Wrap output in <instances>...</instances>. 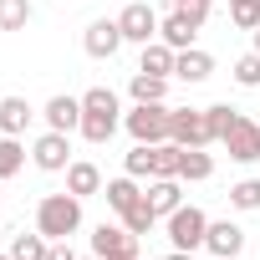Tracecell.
I'll use <instances>...</instances> for the list:
<instances>
[{
  "instance_id": "cell-12",
  "label": "cell",
  "mask_w": 260,
  "mask_h": 260,
  "mask_svg": "<svg viewBox=\"0 0 260 260\" xmlns=\"http://www.w3.org/2000/svg\"><path fill=\"white\" fill-rule=\"evenodd\" d=\"M204 250L219 255V260H235L245 250V230L235 219H209V235H204Z\"/></svg>"
},
{
  "instance_id": "cell-38",
  "label": "cell",
  "mask_w": 260,
  "mask_h": 260,
  "mask_svg": "<svg viewBox=\"0 0 260 260\" xmlns=\"http://www.w3.org/2000/svg\"><path fill=\"white\" fill-rule=\"evenodd\" d=\"M87 260H102V255H87Z\"/></svg>"
},
{
  "instance_id": "cell-2",
  "label": "cell",
  "mask_w": 260,
  "mask_h": 260,
  "mask_svg": "<svg viewBox=\"0 0 260 260\" xmlns=\"http://www.w3.org/2000/svg\"><path fill=\"white\" fill-rule=\"evenodd\" d=\"M122 127L133 133V143H169V107L164 102H133V112H122Z\"/></svg>"
},
{
  "instance_id": "cell-28",
  "label": "cell",
  "mask_w": 260,
  "mask_h": 260,
  "mask_svg": "<svg viewBox=\"0 0 260 260\" xmlns=\"http://www.w3.org/2000/svg\"><path fill=\"white\" fill-rule=\"evenodd\" d=\"M46 250H51V240H46L41 230H36V235H16V240H11V255H16V260H46Z\"/></svg>"
},
{
  "instance_id": "cell-7",
  "label": "cell",
  "mask_w": 260,
  "mask_h": 260,
  "mask_svg": "<svg viewBox=\"0 0 260 260\" xmlns=\"http://www.w3.org/2000/svg\"><path fill=\"white\" fill-rule=\"evenodd\" d=\"M31 164H36L41 174H67V164H72V133L46 127V133L31 143Z\"/></svg>"
},
{
  "instance_id": "cell-11",
  "label": "cell",
  "mask_w": 260,
  "mask_h": 260,
  "mask_svg": "<svg viewBox=\"0 0 260 260\" xmlns=\"http://www.w3.org/2000/svg\"><path fill=\"white\" fill-rule=\"evenodd\" d=\"M117 127H122V112H112V107H82V127H77V133L92 148H102V143H112Z\"/></svg>"
},
{
  "instance_id": "cell-5",
  "label": "cell",
  "mask_w": 260,
  "mask_h": 260,
  "mask_svg": "<svg viewBox=\"0 0 260 260\" xmlns=\"http://www.w3.org/2000/svg\"><path fill=\"white\" fill-rule=\"evenodd\" d=\"M117 26H122V41L148 46V41H158V26H164V16L148 6V0H127V6L117 11Z\"/></svg>"
},
{
  "instance_id": "cell-30",
  "label": "cell",
  "mask_w": 260,
  "mask_h": 260,
  "mask_svg": "<svg viewBox=\"0 0 260 260\" xmlns=\"http://www.w3.org/2000/svg\"><path fill=\"white\" fill-rule=\"evenodd\" d=\"M230 26L235 31H255L260 26V0H230Z\"/></svg>"
},
{
  "instance_id": "cell-33",
  "label": "cell",
  "mask_w": 260,
  "mask_h": 260,
  "mask_svg": "<svg viewBox=\"0 0 260 260\" xmlns=\"http://www.w3.org/2000/svg\"><path fill=\"white\" fill-rule=\"evenodd\" d=\"M164 260H194V250H169Z\"/></svg>"
},
{
  "instance_id": "cell-27",
  "label": "cell",
  "mask_w": 260,
  "mask_h": 260,
  "mask_svg": "<svg viewBox=\"0 0 260 260\" xmlns=\"http://www.w3.org/2000/svg\"><path fill=\"white\" fill-rule=\"evenodd\" d=\"M230 209H240V214L260 209V179H240V184H230Z\"/></svg>"
},
{
  "instance_id": "cell-23",
  "label": "cell",
  "mask_w": 260,
  "mask_h": 260,
  "mask_svg": "<svg viewBox=\"0 0 260 260\" xmlns=\"http://www.w3.org/2000/svg\"><path fill=\"white\" fill-rule=\"evenodd\" d=\"M204 122H209V138H214V143H224V138H230V127L240 122V107L214 102V107H204Z\"/></svg>"
},
{
  "instance_id": "cell-18",
  "label": "cell",
  "mask_w": 260,
  "mask_h": 260,
  "mask_svg": "<svg viewBox=\"0 0 260 260\" xmlns=\"http://www.w3.org/2000/svg\"><path fill=\"white\" fill-rule=\"evenodd\" d=\"M179 184H184V179H148L143 194H148V204L158 209V219H169V214L184 204V189H179Z\"/></svg>"
},
{
  "instance_id": "cell-25",
  "label": "cell",
  "mask_w": 260,
  "mask_h": 260,
  "mask_svg": "<svg viewBox=\"0 0 260 260\" xmlns=\"http://www.w3.org/2000/svg\"><path fill=\"white\" fill-rule=\"evenodd\" d=\"M31 16V0H0V31H26Z\"/></svg>"
},
{
  "instance_id": "cell-34",
  "label": "cell",
  "mask_w": 260,
  "mask_h": 260,
  "mask_svg": "<svg viewBox=\"0 0 260 260\" xmlns=\"http://www.w3.org/2000/svg\"><path fill=\"white\" fill-rule=\"evenodd\" d=\"M174 6H214V0H174Z\"/></svg>"
},
{
  "instance_id": "cell-10",
  "label": "cell",
  "mask_w": 260,
  "mask_h": 260,
  "mask_svg": "<svg viewBox=\"0 0 260 260\" xmlns=\"http://www.w3.org/2000/svg\"><path fill=\"white\" fill-rule=\"evenodd\" d=\"M235 164H260V122H250V117H240L235 127H230V138L219 143Z\"/></svg>"
},
{
  "instance_id": "cell-6",
  "label": "cell",
  "mask_w": 260,
  "mask_h": 260,
  "mask_svg": "<svg viewBox=\"0 0 260 260\" xmlns=\"http://www.w3.org/2000/svg\"><path fill=\"white\" fill-rule=\"evenodd\" d=\"M169 138L179 148H209V122H204V107H169Z\"/></svg>"
},
{
  "instance_id": "cell-36",
  "label": "cell",
  "mask_w": 260,
  "mask_h": 260,
  "mask_svg": "<svg viewBox=\"0 0 260 260\" xmlns=\"http://www.w3.org/2000/svg\"><path fill=\"white\" fill-rule=\"evenodd\" d=\"M0 245H6V230H0Z\"/></svg>"
},
{
  "instance_id": "cell-4",
  "label": "cell",
  "mask_w": 260,
  "mask_h": 260,
  "mask_svg": "<svg viewBox=\"0 0 260 260\" xmlns=\"http://www.w3.org/2000/svg\"><path fill=\"white\" fill-rule=\"evenodd\" d=\"M169 245L174 250H204V235H209V214L199 209V204H179L169 219Z\"/></svg>"
},
{
  "instance_id": "cell-1",
  "label": "cell",
  "mask_w": 260,
  "mask_h": 260,
  "mask_svg": "<svg viewBox=\"0 0 260 260\" xmlns=\"http://www.w3.org/2000/svg\"><path fill=\"white\" fill-rule=\"evenodd\" d=\"M36 230H41L46 240H72V235L82 230V199H77L72 189L41 194V204H36Z\"/></svg>"
},
{
  "instance_id": "cell-3",
  "label": "cell",
  "mask_w": 260,
  "mask_h": 260,
  "mask_svg": "<svg viewBox=\"0 0 260 260\" xmlns=\"http://www.w3.org/2000/svg\"><path fill=\"white\" fill-rule=\"evenodd\" d=\"M204 21H209V6H174L164 16V26H158V41H169L174 51H184V46H194V36L204 31Z\"/></svg>"
},
{
  "instance_id": "cell-40",
  "label": "cell",
  "mask_w": 260,
  "mask_h": 260,
  "mask_svg": "<svg viewBox=\"0 0 260 260\" xmlns=\"http://www.w3.org/2000/svg\"><path fill=\"white\" fill-rule=\"evenodd\" d=\"M133 260H143V255H133Z\"/></svg>"
},
{
  "instance_id": "cell-9",
  "label": "cell",
  "mask_w": 260,
  "mask_h": 260,
  "mask_svg": "<svg viewBox=\"0 0 260 260\" xmlns=\"http://www.w3.org/2000/svg\"><path fill=\"white\" fill-rule=\"evenodd\" d=\"M117 46H122V26H117V16L107 21V16H97L87 31H82V51L87 56H97V61H112L117 56Z\"/></svg>"
},
{
  "instance_id": "cell-31",
  "label": "cell",
  "mask_w": 260,
  "mask_h": 260,
  "mask_svg": "<svg viewBox=\"0 0 260 260\" xmlns=\"http://www.w3.org/2000/svg\"><path fill=\"white\" fill-rule=\"evenodd\" d=\"M235 82H240V87H260V51H245V56L235 61Z\"/></svg>"
},
{
  "instance_id": "cell-37",
  "label": "cell",
  "mask_w": 260,
  "mask_h": 260,
  "mask_svg": "<svg viewBox=\"0 0 260 260\" xmlns=\"http://www.w3.org/2000/svg\"><path fill=\"white\" fill-rule=\"evenodd\" d=\"M0 260H16V255H0Z\"/></svg>"
},
{
  "instance_id": "cell-35",
  "label": "cell",
  "mask_w": 260,
  "mask_h": 260,
  "mask_svg": "<svg viewBox=\"0 0 260 260\" xmlns=\"http://www.w3.org/2000/svg\"><path fill=\"white\" fill-rule=\"evenodd\" d=\"M250 36H255V51H260V26H255V31H250Z\"/></svg>"
},
{
  "instance_id": "cell-8",
  "label": "cell",
  "mask_w": 260,
  "mask_h": 260,
  "mask_svg": "<svg viewBox=\"0 0 260 260\" xmlns=\"http://www.w3.org/2000/svg\"><path fill=\"white\" fill-rule=\"evenodd\" d=\"M92 255H102V260H133L138 255V235L127 230V224H97L92 230Z\"/></svg>"
},
{
  "instance_id": "cell-16",
  "label": "cell",
  "mask_w": 260,
  "mask_h": 260,
  "mask_svg": "<svg viewBox=\"0 0 260 260\" xmlns=\"http://www.w3.org/2000/svg\"><path fill=\"white\" fill-rule=\"evenodd\" d=\"M102 199H107V209H112V214H127V209L143 199V189H138V179H133V174H122V179H107V184H102Z\"/></svg>"
},
{
  "instance_id": "cell-15",
  "label": "cell",
  "mask_w": 260,
  "mask_h": 260,
  "mask_svg": "<svg viewBox=\"0 0 260 260\" xmlns=\"http://www.w3.org/2000/svg\"><path fill=\"white\" fill-rule=\"evenodd\" d=\"M67 189H72L77 199L102 194V169H97V164H87V158H72V164H67Z\"/></svg>"
},
{
  "instance_id": "cell-26",
  "label": "cell",
  "mask_w": 260,
  "mask_h": 260,
  "mask_svg": "<svg viewBox=\"0 0 260 260\" xmlns=\"http://www.w3.org/2000/svg\"><path fill=\"white\" fill-rule=\"evenodd\" d=\"M179 143L169 138V143H153V179H179Z\"/></svg>"
},
{
  "instance_id": "cell-32",
  "label": "cell",
  "mask_w": 260,
  "mask_h": 260,
  "mask_svg": "<svg viewBox=\"0 0 260 260\" xmlns=\"http://www.w3.org/2000/svg\"><path fill=\"white\" fill-rule=\"evenodd\" d=\"M46 260H77V250H72L67 240H51V250H46Z\"/></svg>"
},
{
  "instance_id": "cell-22",
  "label": "cell",
  "mask_w": 260,
  "mask_h": 260,
  "mask_svg": "<svg viewBox=\"0 0 260 260\" xmlns=\"http://www.w3.org/2000/svg\"><path fill=\"white\" fill-rule=\"evenodd\" d=\"M21 169H26V143H21V138H11V133H0V184L16 179Z\"/></svg>"
},
{
  "instance_id": "cell-17",
  "label": "cell",
  "mask_w": 260,
  "mask_h": 260,
  "mask_svg": "<svg viewBox=\"0 0 260 260\" xmlns=\"http://www.w3.org/2000/svg\"><path fill=\"white\" fill-rule=\"evenodd\" d=\"M31 117H36V107H31L26 97H0V133L21 138L26 127H31Z\"/></svg>"
},
{
  "instance_id": "cell-14",
  "label": "cell",
  "mask_w": 260,
  "mask_h": 260,
  "mask_svg": "<svg viewBox=\"0 0 260 260\" xmlns=\"http://www.w3.org/2000/svg\"><path fill=\"white\" fill-rule=\"evenodd\" d=\"M174 77H179V82H189V87H199V82H209V77H214V56H209V51H199V46H184V51H179V61H174Z\"/></svg>"
},
{
  "instance_id": "cell-29",
  "label": "cell",
  "mask_w": 260,
  "mask_h": 260,
  "mask_svg": "<svg viewBox=\"0 0 260 260\" xmlns=\"http://www.w3.org/2000/svg\"><path fill=\"white\" fill-rule=\"evenodd\" d=\"M122 174H133V179H153V143H133V153L122 158Z\"/></svg>"
},
{
  "instance_id": "cell-19",
  "label": "cell",
  "mask_w": 260,
  "mask_h": 260,
  "mask_svg": "<svg viewBox=\"0 0 260 260\" xmlns=\"http://www.w3.org/2000/svg\"><path fill=\"white\" fill-rule=\"evenodd\" d=\"M174 61H179V51H174L169 41H148V46H143V61H138V72H153V77H174Z\"/></svg>"
},
{
  "instance_id": "cell-13",
  "label": "cell",
  "mask_w": 260,
  "mask_h": 260,
  "mask_svg": "<svg viewBox=\"0 0 260 260\" xmlns=\"http://www.w3.org/2000/svg\"><path fill=\"white\" fill-rule=\"evenodd\" d=\"M41 117H46V127H56V133H77V127H82V97L56 92V97L41 107Z\"/></svg>"
},
{
  "instance_id": "cell-39",
  "label": "cell",
  "mask_w": 260,
  "mask_h": 260,
  "mask_svg": "<svg viewBox=\"0 0 260 260\" xmlns=\"http://www.w3.org/2000/svg\"><path fill=\"white\" fill-rule=\"evenodd\" d=\"M209 260H219V255H209Z\"/></svg>"
},
{
  "instance_id": "cell-24",
  "label": "cell",
  "mask_w": 260,
  "mask_h": 260,
  "mask_svg": "<svg viewBox=\"0 0 260 260\" xmlns=\"http://www.w3.org/2000/svg\"><path fill=\"white\" fill-rule=\"evenodd\" d=\"M117 219H122V224H127V230H133V235H138V240H143V235H148V230H153V224H158V209H153V204H148V194H143V199H138V204H133V209H127V214H117Z\"/></svg>"
},
{
  "instance_id": "cell-21",
  "label": "cell",
  "mask_w": 260,
  "mask_h": 260,
  "mask_svg": "<svg viewBox=\"0 0 260 260\" xmlns=\"http://www.w3.org/2000/svg\"><path fill=\"white\" fill-rule=\"evenodd\" d=\"M127 92H133V102H164V97H169V77H153V72H133Z\"/></svg>"
},
{
  "instance_id": "cell-20",
  "label": "cell",
  "mask_w": 260,
  "mask_h": 260,
  "mask_svg": "<svg viewBox=\"0 0 260 260\" xmlns=\"http://www.w3.org/2000/svg\"><path fill=\"white\" fill-rule=\"evenodd\" d=\"M209 174H214V158H209L204 148H184V153H179V179H184V184H204Z\"/></svg>"
}]
</instances>
